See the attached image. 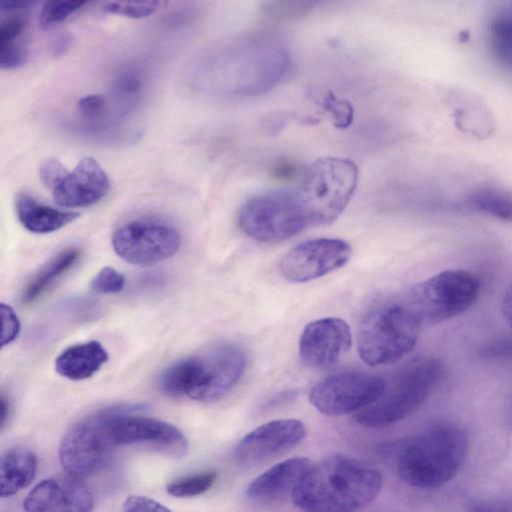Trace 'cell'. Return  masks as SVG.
Wrapping results in <instances>:
<instances>
[{"label": "cell", "mask_w": 512, "mask_h": 512, "mask_svg": "<svg viewBox=\"0 0 512 512\" xmlns=\"http://www.w3.org/2000/svg\"><path fill=\"white\" fill-rule=\"evenodd\" d=\"M30 5H32L31 2H3L0 5V9L3 13L20 12L27 9Z\"/></svg>", "instance_id": "39"}, {"label": "cell", "mask_w": 512, "mask_h": 512, "mask_svg": "<svg viewBox=\"0 0 512 512\" xmlns=\"http://www.w3.org/2000/svg\"><path fill=\"white\" fill-rule=\"evenodd\" d=\"M382 487L372 465L342 454L310 466L294 489V504L306 512H354L370 505Z\"/></svg>", "instance_id": "1"}, {"label": "cell", "mask_w": 512, "mask_h": 512, "mask_svg": "<svg viewBox=\"0 0 512 512\" xmlns=\"http://www.w3.org/2000/svg\"><path fill=\"white\" fill-rule=\"evenodd\" d=\"M108 360V353L98 341H89L63 350L55 361L61 376L78 381L90 378Z\"/></svg>", "instance_id": "21"}, {"label": "cell", "mask_w": 512, "mask_h": 512, "mask_svg": "<svg viewBox=\"0 0 512 512\" xmlns=\"http://www.w3.org/2000/svg\"><path fill=\"white\" fill-rule=\"evenodd\" d=\"M326 105L331 113H333L336 121H338V127H347L350 124L353 110L349 103L329 96L326 100Z\"/></svg>", "instance_id": "36"}, {"label": "cell", "mask_w": 512, "mask_h": 512, "mask_svg": "<svg viewBox=\"0 0 512 512\" xmlns=\"http://www.w3.org/2000/svg\"><path fill=\"white\" fill-rule=\"evenodd\" d=\"M2 315V346L14 341L20 331V322L14 310L6 304H1Z\"/></svg>", "instance_id": "34"}, {"label": "cell", "mask_w": 512, "mask_h": 512, "mask_svg": "<svg viewBox=\"0 0 512 512\" xmlns=\"http://www.w3.org/2000/svg\"><path fill=\"white\" fill-rule=\"evenodd\" d=\"M468 451L466 433L454 425H441L415 437L397 460L400 478L417 488H436L451 480Z\"/></svg>", "instance_id": "4"}, {"label": "cell", "mask_w": 512, "mask_h": 512, "mask_svg": "<svg viewBox=\"0 0 512 512\" xmlns=\"http://www.w3.org/2000/svg\"><path fill=\"white\" fill-rule=\"evenodd\" d=\"M351 256V245L342 239H310L291 248L281 258L279 270L286 280L304 283L343 267Z\"/></svg>", "instance_id": "14"}, {"label": "cell", "mask_w": 512, "mask_h": 512, "mask_svg": "<svg viewBox=\"0 0 512 512\" xmlns=\"http://www.w3.org/2000/svg\"><path fill=\"white\" fill-rule=\"evenodd\" d=\"M471 204L486 214L512 221V195L498 192H479L471 198Z\"/></svg>", "instance_id": "25"}, {"label": "cell", "mask_w": 512, "mask_h": 512, "mask_svg": "<svg viewBox=\"0 0 512 512\" xmlns=\"http://www.w3.org/2000/svg\"><path fill=\"white\" fill-rule=\"evenodd\" d=\"M304 424L297 419H277L246 434L235 446L237 465L249 468L266 462L297 446L305 437Z\"/></svg>", "instance_id": "15"}, {"label": "cell", "mask_w": 512, "mask_h": 512, "mask_svg": "<svg viewBox=\"0 0 512 512\" xmlns=\"http://www.w3.org/2000/svg\"><path fill=\"white\" fill-rule=\"evenodd\" d=\"M143 82V75L138 68H126L116 76L113 90L117 96L131 100L140 93Z\"/></svg>", "instance_id": "29"}, {"label": "cell", "mask_w": 512, "mask_h": 512, "mask_svg": "<svg viewBox=\"0 0 512 512\" xmlns=\"http://www.w3.org/2000/svg\"><path fill=\"white\" fill-rule=\"evenodd\" d=\"M492 49L497 58L512 68V5L502 8L490 25Z\"/></svg>", "instance_id": "24"}, {"label": "cell", "mask_w": 512, "mask_h": 512, "mask_svg": "<svg viewBox=\"0 0 512 512\" xmlns=\"http://www.w3.org/2000/svg\"><path fill=\"white\" fill-rule=\"evenodd\" d=\"M93 507L90 490L69 475L38 483L23 502L26 512H93Z\"/></svg>", "instance_id": "17"}, {"label": "cell", "mask_w": 512, "mask_h": 512, "mask_svg": "<svg viewBox=\"0 0 512 512\" xmlns=\"http://www.w3.org/2000/svg\"><path fill=\"white\" fill-rule=\"evenodd\" d=\"M164 4L162 1H108L103 9L111 14L142 19L155 14Z\"/></svg>", "instance_id": "28"}, {"label": "cell", "mask_w": 512, "mask_h": 512, "mask_svg": "<svg viewBox=\"0 0 512 512\" xmlns=\"http://www.w3.org/2000/svg\"><path fill=\"white\" fill-rule=\"evenodd\" d=\"M358 183L357 165L349 159L314 161L294 188L308 225L334 222L345 210Z\"/></svg>", "instance_id": "5"}, {"label": "cell", "mask_w": 512, "mask_h": 512, "mask_svg": "<svg viewBox=\"0 0 512 512\" xmlns=\"http://www.w3.org/2000/svg\"><path fill=\"white\" fill-rule=\"evenodd\" d=\"M310 466L305 457L284 460L256 477L248 485L246 495L252 500L267 501L292 494Z\"/></svg>", "instance_id": "19"}, {"label": "cell", "mask_w": 512, "mask_h": 512, "mask_svg": "<svg viewBox=\"0 0 512 512\" xmlns=\"http://www.w3.org/2000/svg\"><path fill=\"white\" fill-rule=\"evenodd\" d=\"M77 109L87 121H100L107 112L106 99L100 94L86 95L78 101Z\"/></svg>", "instance_id": "32"}, {"label": "cell", "mask_w": 512, "mask_h": 512, "mask_svg": "<svg viewBox=\"0 0 512 512\" xmlns=\"http://www.w3.org/2000/svg\"><path fill=\"white\" fill-rule=\"evenodd\" d=\"M37 471L36 455L25 447H14L1 456L0 493L10 497L27 487Z\"/></svg>", "instance_id": "22"}, {"label": "cell", "mask_w": 512, "mask_h": 512, "mask_svg": "<svg viewBox=\"0 0 512 512\" xmlns=\"http://www.w3.org/2000/svg\"><path fill=\"white\" fill-rule=\"evenodd\" d=\"M141 409L139 405L102 409L111 445H145L167 456H185L189 447L185 435L172 424L138 415Z\"/></svg>", "instance_id": "10"}, {"label": "cell", "mask_w": 512, "mask_h": 512, "mask_svg": "<svg viewBox=\"0 0 512 512\" xmlns=\"http://www.w3.org/2000/svg\"><path fill=\"white\" fill-rule=\"evenodd\" d=\"M22 40L0 44V66L3 69H15L26 63L28 50Z\"/></svg>", "instance_id": "31"}, {"label": "cell", "mask_w": 512, "mask_h": 512, "mask_svg": "<svg viewBox=\"0 0 512 512\" xmlns=\"http://www.w3.org/2000/svg\"><path fill=\"white\" fill-rule=\"evenodd\" d=\"M15 210L22 226L37 234L57 231L79 217L77 212L45 205L27 193H19L16 196Z\"/></svg>", "instance_id": "20"}, {"label": "cell", "mask_w": 512, "mask_h": 512, "mask_svg": "<svg viewBox=\"0 0 512 512\" xmlns=\"http://www.w3.org/2000/svg\"><path fill=\"white\" fill-rule=\"evenodd\" d=\"M442 374L441 362L419 357L402 367L386 383L382 395L355 416L364 427L379 428L396 423L416 411L429 397Z\"/></svg>", "instance_id": "6"}, {"label": "cell", "mask_w": 512, "mask_h": 512, "mask_svg": "<svg viewBox=\"0 0 512 512\" xmlns=\"http://www.w3.org/2000/svg\"><path fill=\"white\" fill-rule=\"evenodd\" d=\"M181 235L172 225L151 219H137L118 227L112 236L115 253L126 262L149 266L175 255Z\"/></svg>", "instance_id": "12"}, {"label": "cell", "mask_w": 512, "mask_h": 512, "mask_svg": "<svg viewBox=\"0 0 512 512\" xmlns=\"http://www.w3.org/2000/svg\"><path fill=\"white\" fill-rule=\"evenodd\" d=\"M124 285V275L112 267L102 268L91 281V288L101 294L118 293Z\"/></svg>", "instance_id": "30"}, {"label": "cell", "mask_w": 512, "mask_h": 512, "mask_svg": "<svg viewBox=\"0 0 512 512\" xmlns=\"http://www.w3.org/2000/svg\"><path fill=\"white\" fill-rule=\"evenodd\" d=\"M420 326L408 305L376 307L363 317L359 325L358 354L370 366L394 363L413 350Z\"/></svg>", "instance_id": "7"}, {"label": "cell", "mask_w": 512, "mask_h": 512, "mask_svg": "<svg viewBox=\"0 0 512 512\" xmlns=\"http://www.w3.org/2000/svg\"><path fill=\"white\" fill-rule=\"evenodd\" d=\"M386 381L358 371L330 375L316 383L309 394L312 405L322 414L342 416L360 412L384 392Z\"/></svg>", "instance_id": "11"}, {"label": "cell", "mask_w": 512, "mask_h": 512, "mask_svg": "<svg viewBox=\"0 0 512 512\" xmlns=\"http://www.w3.org/2000/svg\"><path fill=\"white\" fill-rule=\"evenodd\" d=\"M502 313L508 324L512 327V284L507 288L503 295Z\"/></svg>", "instance_id": "37"}, {"label": "cell", "mask_w": 512, "mask_h": 512, "mask_svg": "<svg viewBox=\"0 0 512 512\" xmlns=\"http://www.w3.org/2000/svg\"><path fill=\"white\" fill-rule=\"evenodd\" d=\"M81 250L68 247L52 257L28 282L23 291L24 303H31L49 289L55 281L69 271L79 260Z\"/></svg>", "instance_id": "23"}, {"label": "cell", "mask_w": 512, "mask_h": 512, "mask_svg": "<svg viewBox=\"0 0 512 512\" xmlns=\"http://www.w3.org/2000/svg\"><path fill=\"white\" fill-rule=\"evenodd\" d=\"M219 90L253 95L274 87L285 75L290 54L276 36L253 33L236 39L217 56Z\"/></svg>", "instance_id": "3"}, {"label": "cell", "mask_w": 512, "mask_h": 512, "mask_svg": "<svg viewBox=\"0 0 512 512\" xmlns=\"http://www.w3.org/2000/svg\"><path fill=\"white\" fill-rule=\"evenodd\" d=\"M70 44L71 38L67 35L59 37L52 45L53 54L60 55L65 53V51L69 48Z\"/></svg>", "instance_id": "40"}, {"label": "cell", "mask_w": 512, "mask_h": 512, "mask_svg": "<svg viewBox=\"0 0 512 512\" xmlns=\"http://www.w3.org/2000/svg\"><path fill=\"white\" fill-rule=\"evenodd\" d=\"M468 512H512V509L503 504H480L473 507Z\"/></svg>", "instance_id": "38"}, {"label": "cell", "mask_w": 512, "mask_h": 512, "mask_svg": "<svg viewBox=\"0 0 512 512\" xmlns=\"http://www.w3.org/2000/svg\"><path fill=\"white\" fill-rule=\"evenodd\" d=\"M245 366L246 356L240 347L218 342L168 366L158 385L168 396L213 402L229 393L244 374Z\"/></svg>", "instance_id": "2"}, {"label": "cell", "mask_w": 512, "mask_h": 512, "mask_svg": "<svg viewBox=\"0 0 512 512\" xmlns=\"http://www.w3.org/2000/svg\"><path fill=\"white\" fill-rule=\"evenodd\" d=\"M109 189L110 180L104 169L93 157H85L66 172L51 193L59 206L78 208L97 203Z\"/></svg>", "instance_id": "18"}, {"label": "cell", "mask_w": 512, "mask_h": 512, "mask_svg": "<svg viewBox=\"0 0 512 512\" xmlns=\"http://www.w3.org/2000/svg\"><path fill=\"white\" fill-rule=\"evenodd\" d=\"M217 474L206 472L180 478L170 483L166 490L170 495L177 498L193 497L203 494L215 483Z\"/></svg>", "instance_id": "26"}, {"label": "cell", "mask_w": 512, "mask_h": 512, "mask_svg": "<svg viewBox=\"0 0 512 512\" xmlns=\"http://www.w3.org/2000/svg\"><path fill=\"white\" fill-rule=\"evenodd\" d=\"M478 295L479 281L472 273L444 270L411 288L408 307L421 324L434 325L467 311Z\"/></svg>", "instance_id": "8"}, {"label": "cell", "mask_w": 512, "mask_h": 512, "mask_svg": "<svg viewBox=\"0 0 512 512\" xmlns=\"http://www.w3.org/2000/svg\"><path fill=\"white\" fill-rule=\"evenodd\" d=\"M112 447L103 410H99L67 430L60 443L59 460L67 475L81 480L105 464Z\"/></svg>", "instance_id": "13"}, {"label": "cell", "mask_w": 512, "mask_h": 512, "mask_svg": "<svg viewBox=\"0 0 512 512\" xmlns=\"http://www.w3.org/2000/svg\"><path fill=\"white\" fill-rule=\"evenodd\" d=\"M9 402L5 398V396L2 394L1 401H0V423L1 428L3 429L5 426V423L7 422L8 416H9Z\"/></svg>", "instance_id": "41"}, {"label": "cell", "mask_w": 512, "mask_h": 512, "mask_svg": "<svg viewBox=\"0 0 512 512\" xmlns=\"http://www.w3.org/2000/svg\"><path fill=\"white\" fill-rule=\"evenodd\" d=\"M122 512H172L157 501L145 496H130L122 506Z\"/></svg>", "instance_id": "35"}, {"label": "cell", "mask_w": 512, "mask_h": 512, "mask_svg": "<svg viewBox=\"0 0 512 512\" xmlns=\"http://www.w3.org/2000/svg\"><path fill=\"white\" fill-rule=\"evenodd\" d=\"M68 170L54 158H49L39 165V177L43 185L52 190Z\"/></svg>", "instance_id": "33"}, {"label": "cell", "mask_w": 512, "mask_h": 512, "mask_svg": "<svg viewBox=\"0 0 512 512\" xmlns=\"http://www.w3.org/2000/svg\"><path fill=\"white\" fill-rule=\"evenodd\" d=\"M352 332L340 318L326 317L308 323L299 340L301 361L311 368L336 364L351 348Z\"/></svg>", "instance_id": "16"}, {"label": "cell", "mask_w": 512, "mask_h": 512, "mask_svg": "<svg viewBox=\"0 0 512 512\" xmlns=\"http://www.w3.org/2000/svg\"><path fill=\"white\" fill-rule=\"evenodd\" d=\"M87 3V1L82 0L47 1L40 11L39 25L42 29H50L66 20Z\"/></svg>", "instance_id": "27"}, {"label": "cell", "mask_w": 512, "mask_h": 512, "mask_svg": "<svg viewBox=\"0 0 512 512\" xmlns=\"http://www.w3.org/2000/svg\"><path fill=\"white\" fill-rule=\"evenodd\" d=\"M241 230L259 242L286 241L308 226L294 189H278L252 197L240 209Z\"/></svg>", "instance_id": "9"}]
</instances>
